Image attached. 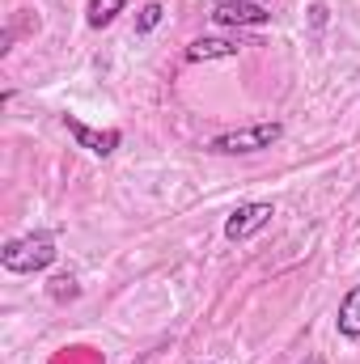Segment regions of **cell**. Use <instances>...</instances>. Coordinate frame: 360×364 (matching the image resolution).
<instances>
[{
	"label": "cell",
	"mask_w": 360,
	"mask_h": 364,
	"mask_svg": "<svg viewBox=\"0 0 360 364\" xmlns=\"http://www.w3.org/2000/svg\"><path fill=\"white\" fill-rule=\"evenodd\" d=\"M55 237L51 233H30V237H13L0 246V267L13 275H34V272H47L55 263Z\"/></svg>",
	"instance_id": "cell-1"
},
{
	"label": "cell",
	"mask_w": 360,
	"mask_h": 364,
	"mask_svg": "<svg viewBox=\"0 0 360 364\" xmlns=\"http://www.w3.org/2000/svg\"><path fill=\"white\" fill-rule=\"evenodd\" d=\"M284 136V123H250V127H238V132H221L208 140V153H225V157H238V153H263L275 140Z\"/></svg>",
	"instance_id": "cell-2"
},
{
	"label": "cell",
	"mask_w": 360,
	"mask_h": 364,
	"mask_svg": "<svg viewBox=\"0 0 360 364\" xmlns=\"http://www.w3.org/2000/svg\"><path fill=\"white\" fill-rule=\"evenodd\" d=\"M271 216H275L271 203H242V208H233V216L225 220V237H229V242H246V237H255L259 229H268Z\"/></svg>",
	"instance_id": "cell-3"
},
{
	"label": "cell",
	"mask_w": 360,
	"mask_h": 364,
	"mask_svg": "<svg viewBox=\"0 0 360 364\" xmlns=\"http://www.w3.org/2000/svg\"><path fill=\"white\" fill-rule=\"evenodd\" d=\"M64 127H68V136L81 144V149H90V153H97V157H110L119 144H123V132H115V127H106V132H93V127H85L77 114H64Z\"/></svg>",
	"instance_id": "cell-4"
},
{
	"label": "cell",
	"mask_w": 360,
	"mask_h": 364,
	"mask_svg": "<svg viewBox=\"0 0 360 364\" xmlns=\"http://www.w3.org/2000/svg\"><path fill=\"white\" fill-rule=\"evenodd\" d=\"M216 26H268L271 13L263 4H255V0H225V4H212V13H208Z\"/></svg>",
	"instance_id": "cell-5"
},
{
	"label": "cell",
	"mask_w": 360,
	"mask_h": 364,
	"mask_svg": "<svg viewBox=\"0 0 360 364\" xmlns=\"http://www.w3.org/2000/svg\"><path fill=\"white\" fill-rule=\"evenodd\" d=\"M242 47L233 43V38H195V43H186V60L191 64H208V60H233Z\"/></svg>",
	"instance_id": "cell-6"
},
{
	"label": "cell",
	"mask_w": 360,
	"mask_h": 364,
	"mask_svg": "<svg viewBox=\"0 0 360 364\" xmlns=\"http://www.w3.org/2000/svg\"><path fill=\"white\" fill-rule=\"evenodd\" d=\"M335 331L344 339H360V284L339 301V318H335Z\"/></svg>",
	"instance_id": "cell-7"
},
{
	"label": "cell",
	"mask_w": 360,
	"mask_h": 364,
	"mask_svg": "<svg viewBox=\"0 0 360 364\" xmlns=\"http://www.w3.org/2000/svg\"><path fill=\"white\" fill-rule=\"evenodd\" d=\"M127 9V0H90V9H85V21H90L93 30H102V26H110L119 13Z\"/></svg>",
	"instance_id": "cell-8"
},
{
	"label": "cell",
	"mask_w": 360,
	"mask_h": 364,
	"mask_svg": "<svg viewBox=\"0 0 360 364\" xmlns=\"http://www.w3.org/2000/svg\"><path fill=\"white\" fill-rule=\"evenodd\" d=\"M162 17H166L162 0H149V4H144V13H140V21H136V30H140V34H149V30H157V26H162Z\"/></svg>",
	"instance_id": "cell-9"
},
{
	"label": "cell",
	"mask_w": 360,
	"mask_h": 364,
	"mask_svg": "<svg viewBox=\"0 0 360 364\" xmlns=\"http://www.w3.org/2000/svg\"><path fill=\"white\" fill-rule=\"evenodd\" d=\"M77 292H81V288H77L73 275H55V279H51V296H55V301H73Z\"/></svg>",
	"instance_id": "cell-10"
},
{
	"label": "cell",
	"mask_w": 360,
	"mask_h": 364,
	"mask_svg": "<svg viewBox=\"0 0 360 364\" xmlns=\"http://www.w3.org/2000/svg\"><path fill=\"white\" fill-rule=\"evenodd\" d=\"M301 364H327V360L322 356H309V360H301Z\"/></svg>",
	"instance_id": "cell-11"
},
{
	"label": "cell",
	"mask_w": 360,
	"mask_h": 364,
	"mask_svg": "<svg viewBox=\"0 0 360 364\" xmlns=\"http://www.w3.org/2000/svg\"><path fill=\"white\" fill-rule=\"evenodd\" d=\"M208 4H225V0H208Z\"/></svg>",
	"instance_id": "cell-12"
}]
</instances>
